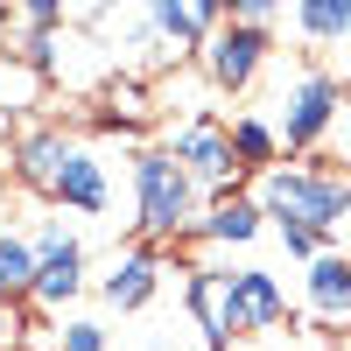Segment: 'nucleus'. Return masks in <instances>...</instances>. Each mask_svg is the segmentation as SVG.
Wrapping results in <instances>:
<instances>
[{
	"instance_id": "obj_12",
	"label": "nucleus",
	"mask_w": 351,
	"mask_h": 351,
	"mask_svg": "<svg viewBox=\"0 0 351 351\" xmlns=\"http://www.w3.org/2000/svg\"><path fill=\"white\" fill-rule=\"evenodd\" d=\"M56 204H64V211H84V218H99L106 204H112V176H106V162L84 148V141H71V162H64V183H56Z\"/></svg>"
},
{
	"instance_id": "obj_1",
	"label": "nucleus",
	"mask_w": 351,
	"mask_h": 351,
	"mask_svg": "<svg viewBox=\"0 0 351 351\" xmlns=\"http://www.w3.org/2000/svg\"><path fill=\"white\" fill-rule=\"evenodd\" d=\"M260 218H267L274 232H309V239H337V232L351 225V176L344 169H309V162H274L267 176H260Z\"/></svg>"
},
{
	"instance_id": "obj_14",
	"label": "nucleus",
	"mask_w": 351,
	"mask_h": 351,
	"mask_svg": "<svg viewBox=\"0 0 351 351\" xmlns=\"http://www.w3.org/2000/svg\"><path fill=\"white\" fill-rule=\"evenodd\" d=\"M288 21H295V36H302V43H316V49L351 43V0H302Z\"/></svg>"
},
{
	"instance_id": "obj_13",
	"label": "nucleus",
	"mask_w": 351,
	"mask_h": 351,
	"mask_svg": "<svg viewBox=\"0 0 351 351\" xmlns=\"http://www.w3.org/2000/svg\"><path fill=\"white\" fill-rule=\"evenodd\" d=\"M260 204L239 190V197H218V204H204V218H197V232L190 239H204V246H246V239H260Z\"/></svg>"
},
{
	"instance_id": "obj_11",
	"label": "nucleus",
	"mask_w": 351,
	"mask_h": 351,
	"mask_svg": "<svg viewBox=\"0 0 351 351\" xmlns=\"http://www.w3.org/2000/svg\"><path fill=\"white\" fill-rule=\"evenodd\" d=\"M309 324L316 330H351V253H316L309 260Z\"/></svg>"
},
{
	"instance_id": "obj_24",
	"label": "nucleus",
	"mask_w": 351,
	"mask_h": 351,
	"mask_svg": "<svg viewBox=\"0 0 351 351\" xmlns=\"http://www.w3.org/2000/svg\"><path fill=\"white\" fill-rule=\"evenodd\" d=\"M0 120H8V112H0Z\"/></svg>"
},
{
	"instance_id": "obj_16",
	"label": "nucleus",
	"mask_w": 351,
	"mask_h": 351,
	"mask_svg": "<svg viewBox=\"0 0 351 351\" xmlns=\"http://www.w3.org/2000/svg\"><path fill=\"white\" fill-rule=\"evenodd\" d=\"M36 288V239L0 232V302H21Z\"/></svg>"
},
{
	"instance_id": "obj_19",
	"label": "nucleus",
	"mask_w": 351,
	"mask_h": 351,
	"mask_svg": "<svg viewBox=\"0 0 351 351\" xmlns=\"http://www.w3.org/2000/svg\"><path fill=\"white\" fill-rule=\"evenodd\" d=\"M56 351H112L106 324H92V316H71L64 330H56Z\"/></svg>"
},
{
	"instance_id": "obj_10",
	"label": "nucleus",
	"mask_w": 351,
	"mask_h": 351,
	"mask_svg": "<svg viewBox=\"0 0 351 351\" xmlns=\"http://www.w3.org/2000/svg\"><path fill=\"white\" fill-rule=\"evenodd\" d=\"M162 253L155 246H127L120 260H112V274H99V295L120 309V316H134V309H148L155 302V288H162Z\"/></svg>"
},
{
	"instance_id": "obj_2",
	"label": "nucleus",
	"mask_w": 351,
	"mask_h": 351,
	"mask_svg": "<svg viewBox=\"0 0 351 351\" xmlns=\"http://www.w3.org/2000/svg\"><path fill=\"white\" fill-rule=\"evenodd\" d=\"M134 211H141V232L155 239H190L197 218H204V197L197 183L183 176V162H176L169 148H141L134 155Z\"/></svg>"
},
{
	"instance_id": "obj_7",
	"label": "nucleus",
	"mask_w": 351,
	"mask_h": 351,
	"mask_svg": "<svg viewBox=\"0 0 351 351\" xmlns=\"http://www.w3.org/2000/svg\"><path fill=\"white\" fill-rule=\"evenodd\" d=\"M84 274H92V267H84V246L71 239L64 225H43L36 232V288H28V302H36V309H64L84 288Z\"/></svg>"
},
{
	"instance_id": "obj_23",
	"label": "nucleus",
	"mask_w": 351,
	"mask_h": 351,
	"mask_svg": "<svg viewBox=\"0 0 351 351\" xmlns=\"http://www.w3.org/2000/svg\"><path fill=\"white\" fill-rule=\"evenodd\" d=\"M344 351H351V330H344Z\"/></svg>"
},
{
	"instance_id": "obj_15",
	"label": "nucleus",
	"mask_w": 351,
	"mask_h": 351,
	"mask_svg": "<svg viewBox=\"0 0 351 351\" xmlns=\"http://www.w3.org/2000/svg\"><path fill=\"white\" fill-rule=\"evenodd\" d=\"M225 134H232V155H239V169H260V176H267V169L281 162V141H274V127L260 120V112H239Z\"/></svg>"
},
{
	"instance_id": "obj_17",
	"label": "nucleus",
	"mask_w": 351,
	"mask_h": 351,
	"mask_svg": "<svg viewBox=\"0 0 351 351\" xmlns=\"http://www.w3.org/2000/svg\"><path fill=\"white\" fill-rule=\"evenodd\" d=\"M141 120H148V92H141L134 77H120V84H112V92H106V112H99V127L127 134V127H141Z\"/></svg>"
},
{
	"instance_id": "obj_9",
	"label": "nucleus",
	"mask_w": 351,
	"mask_h": 351,
	"mask_svg": "<svg viewBox=\"0 0 351 351\" xmlns=\"http://www.w3.org/2000/svg\"><path fill=\"white\" fill-rule=\"evenodd\" d=\"M14 183L21 190H36V197H49L56 204V183H64V162H71V134H56V127H28L21 141H14Z\"/></svg>"
},
{
	"instance_id": "obj_8",
	"label": "nucleus",
	"mask_w": 351,
	"mask_h": 351,
	"mask_svg": "<svg viewBox=\"0 0 351 351\" xmlns=\"http://www.w3.org/2000/svg\"><path fill=\"white\" fill-rule=\"evenodd\" d=\"M225 295H232V330H239V337H260V330H274L288 316V295H281V281L267 267H232Z\"/></svg>"
},
{
	"instance_id": "obj_4",
	"label": "nucleus",
	"mask_w": 351,
	"mask_h": 351,
	"mask_svg": "<svg viewBox=\"0 0 351 351\" xmlns=\"http://www.w3.org/2000/svg\"><path fill=\"white\" fill-rule=\"evenodd\" d=\"M337 106H344V84L330 77V71H302L288 92L274 99V141L288 155H316L324 148V134H330V120H337Z\"/></svg>"
},
{
	"instance_id": "obj_18",
	"label": "nucleus",
	"mask_w": 351,
	"mask_h": 351,
	"mask_svg": "<svg viewBox=\"0 0 351 351\" xmlns=\"http://www.w3.org/2000/svg\"><path fill=\"white\" fill-rule=\"evenodd\" d=\"M36 99H43V71L0 56V112H21V106H36Z\"/></svg>"
},
{
	"instance_id": "obj_5",
	"label": "nucleus",
	"mask_w": 351,
	"mask_h": 351,
	"mask_svg": "<svg viewBox=\"0 0 351 351\" xmlns=\"http://www.w3.org/2000/svg\"><path fill=\"white\" fill-rule=\"evenodd\" d=\"M218 28L225 8H211V0H155V8H141V49H148V64H183Z\"/></svg>"
},
{
	"instance_id": "obj_6",
	"label": "nucleus",
	"mask_w": 351,
	"mask_h": 351,
	"mask_svg": "<svg viewBox=\"0 0 351 351\" xmlns=\"http://www.w3.org/2000/svg\"><path fill=\"white\" fill-rule=\"evenodd\" d=\"M204 56V77H211V92H246V84L267 71V56H274V36H260V28H239V21H225L211 43L197 49Z\"/></svg>"
},
{
	"instance_id": "obj_3",
	"label": "nucleus",
	"mask_w": 351,
	"mask_h": 351,
	"mask_svg": "<svg viewBox=\"0 0 351 351\" xmlns=\"http://www.w3.org/2000/svg\"><path fill=\"white\" fill-rule=\"evenodd\" d=\"M162 148L183 162V176L197 183V197H239V183H246V169H239V155H232V134L218 127V120H204V112H190L183 127H169V141Z\"/></svg>"
},
{
	"instance_id": "obj_20",
	"label": "nucleus",
	"mask_w": 351,
	"mask_h": 351,
	"mask_svg": "<svg viewBox=\"0 0 351 351\" xmlns=\"http://www.w3.org/2000/svg\"><path fill=\"white\" fill-rule=\"evenodd\" d=\"M288 8H274V0H232L225 8V21H239V28H260V36H267V28L281 21Z\"/></svg>"
},
{
	"instance_id": "obj_21",
	"label": "nucleus",
	"mask_w": 351,
	"mask_h": 351,
	"mask_svg": "<svg viewBox=\"0 0 351 351\" xmlns=\"http://www.w3.org/2000/svg\"><path fill=\"white\" fill-rule=\"evenodd\" d=\"M324 148H330L337 162H351V92H344V106H337V120H330V134H324Z\"/></svg>"
},
{
	"instance_id": "obj_22",
	"label": "nucleus",
	"mask_w": 351,
	"mask_h": 351,
	"mask_svg": "<svg viewBox=\"0 0 351 351\" xmlns=\"http://www.w3.org/2000/svg\"><path fill=\"white\" fill-rule=\"evenodd\" d=\"M14 344H21V309L0 302V351H14Z\"/></svg>"
}]
</instances>
